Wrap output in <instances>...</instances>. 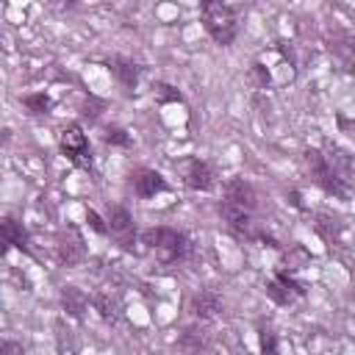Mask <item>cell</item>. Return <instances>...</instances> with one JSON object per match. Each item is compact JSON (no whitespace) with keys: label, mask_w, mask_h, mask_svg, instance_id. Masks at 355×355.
Segmentation results:
<instances>
[{"label":"cell","mask_w":355,"mask_h":355,"mask_svg":"<svg viewBox=\"0 0 355 355\" xmlns=\"http://www.w3.org/2000/svg\"><path fill=\"white\" fill-rule=\"evenodd\" d=\"M141 241L158 255L161 263H175L189 255V239L175 227H150L141 233Z\"/></svg>","instance_id":"6da1fadb"},{"label":"cell","mask_w":355,"mask_h":355,"mask_svg":"<svg viewBox=\"0 0 355 355\" xmlns=\"http://www.w3.org/2000/svg\"><path fill=\"white\" fill-rule=\"evenodd\" d=\"M200 11H202V25H205V31L211 33V39L216 44H230L236 39L239 19H236L233 6L219 3V0H211V3H202Z\"/></svg>","instance_id":"7a4b0ae2"},{"label":"cell","mask_w":355,"mask_h":355,"mask_svg":"<svg viewBox=\"0 0 355 355\" xmlns=\"http://www.w3.org/2000/svg\"><path fill=\"white\" fill-rule=\"evenodd\" d=\"M58 144H61V153L80 169H89L92 166V150H89V139L83 133V128L78 122H69L61 136H58Z\"/></svg>","instance_id":"3957f363"},{"label":"cell","mask_w":355,"mask_h":355,"mask_svg":"<svg viewBox=\"0 0 355 355\" xmlns=\"http://www.w3.org/2000/svg\"><path fill=\"white\" fill-rule=\"evenodd\" d=\"M305 161H308V166H311V178L316 180L319 189H324L327 194H336V197H347L344 180L330 169L327 158H324L319 150H308V153H305Z\"/></svg>","instance_id":"277c9868"},{"label":"cell","mask_w":355,"mask_h":355,"mask_svg":"<svg viewBox=\"0 0 355 355\" xmlns=\"http://www.w3.org/2000/svg\"><path fill=\"white\" fill-rule=\"evenodd\" d=\"M180 175H183V183L194 191H208L214 189V169L200 161V158H186L180 161Z\"/></svg>","instance_id":"5b68a950"},{"label":"cell","mask_w":355,"mask_h":355,"mask_svg":"<svg viewBox=\"0 0 355 355\" xmlns=\"http://www.w3.org/2000/svg\"><path fill=\"white\" fill-rule=\"evenodd\" d=\"M266 294L275 300V302H280V305H288V302H294L297 297H302L305 294V288L288 275V272H277L269 283H266Z\"/></svg>","instance_id":"8992f818"},{"label":"cell","mask_w":355,"mask_h":355,"mask_svg":"<svg viewBox=\"0 0 355 355\" xmlns=\"http://www.w3.org/2000/svg\"><path fill=\"white\" fill-rule=\"evenodd\" d=\"M219 214H222L225 225H227L236 236H250V233H252V211H250V208H241V205H236V202L222 200Z\"/></svg>","instance_id":"52a82bcc"},{"label":"cell","mask_w":355,"mask_h":355,"mask_svg":"<svg viewBox=\"0 0 355 355\" xmlns=\"http://www.w3.org/2000/svg\"><path fill=\"white\" fill-rule=\"evenodd\" d=\"M133 189H136V194L139 197H155V194H161V191H166V180L155 172V169H139L136 175H133Z\"/></svg>","instance_id":"ba28073f"},{"label":"cell","mask_w":355,"mask_h":355,"mask_svg":"<svg viewBox=\"0 0 355 355\" xmlns=\"http://www.w3.org/2000/svg\"><path fill=\"white\" fill-rule=\"evenodd\" d=\"M108 230L125 244V247H130V230H133V222H130V214L125 211V208H111L108 211Z\"/></svg>","instance_id":"9c48e42d"},{"label":"cell","mask_w":355,"mask_h":355,"mask_svg":"<svg viewBox=\"0 0 355 355\" xmlns=\"http://www.w3.org/2000/svg\"><path fill=\"white\" fill-rule=\"evenodd\" d=\"M191 311L200 319H214L222 311V300L214 291H200V294L191 297Z\"/></svg>","instance_id":"30bf717a"},{"label":"cell","mask_w":355,"mask_h":355,"mask_svg":"<svg viewBox=\"0 0 355 355\" xmlns=\"http://www.w3.org/2000/svg\"><path fill=\"white\" fill-rule=\"evenodd\" d=\"M225 200L227 202H236V205H241V208H255V191H252V186L250 183H244V180H230L227 183V189H225Z\"/></svg>","instance_id":"8fae6325"},{"label":"cell","mask_w":355,"mask_h":355,"mask_svg":"<svg viewBox=\"0 0 355 355\" xmlns=\"http://www.w3.org/2000/svg\"><path fill=\"white\" fill-rule=\"evenodd\" d=\"M0 227H3V239H6V244L17 247V250H22V252H31V247H28V233H25V227H22L17 219L6 216Z\"/></svg>","instance_id":"7c38bea8"},{"label":"cell","mask_w":355,"mask_h":355,"mask_svg":"<svg viewBox=\"0 0 355 355\" xmlns=\"http://www.w3.org/2000/svg\"><path fill=\"white\" fill-rule=\"evenodd\" d=\"M61 302H64L67 313H69V316H75V319H80V316H83V311H86V305H89V300H86L75 286H67V288L61 291Z\"/></svg>","instance_id":"4fadbf2b"},{"label":"cell","mask_w":355,"mask_h":355,"mask_svg":"<svg viewBox=\"0 0 355 355\" xmlns=\"http://www.w3.org/2000/svg\"><path fill=\"white\" fill-rule=\"evenodd\" d=\"M205 344H208V338H205V333L197 330V327H189V330L178 338V347H180L183 352H189V355H200V349H205Z\"/></svg>","instance_id":"5bb4252c"},{"label":"cell","mask_w":355,"mask_h":355,"mask_svg":"<svg viewBox=\"0 0 355 355\" xmlns=\"http://www.w3.org/2000/svg\"><path fill=\"white\" fill-rule=\"evenodd\" d=\"M111 69H114V75L119 78L122 86H128V89L136 86V80H139V67H136V64H130V61H125V58H116Z\"/></svg>","instance_id":"9a60e30c"},{"label":"cell","mask_w":355,"mask_h":355,"mask_svg":"<svg viewBox=\"0 0 355 355\" xmlns=\"http://www.w3.org/2000/svg\"><path fill=\"white\" fill-rule=\"evenodd\" d=\"M58 255H61V261H67V263H78V261L83 258V241H80L78 236H72V239L67 241V236H64L61 244H58Z\"/></svg>","instance_id":"2e32d148"},{"label":"cell","mask_w":355,"mask_h":355,"mask_svg":"<svg viewBox=\"0 0 355 355\" xmlns=\"http://www.w3.org/2000/svg\"><path fill=\"white\" fill-rule=\"evenodd\" d=\"M22 103L31 108V114H47L50 111V97L47 94H28Z\"/></svg>","instance_id":"e0dca14e"},{"label":"cell","mask_w":355,"mask_h":355,"mask_svg":"<svg viewBox=\"0 0 355 355\" xmlns=\"http://www.w3.org/2000/svg\"><path fill=\"white\" fill-rule=\"evenodd\" d=\"M103 141H105V144H119V147H128V144H130V136H128L122 128H108V130L103 133Z\"/></svg>","instance_id":"ac0fdd59"},{"label":"cell","mask_w":355,"mask_h":355,"mask_svg":"<svg viewBox=\"0 0 355 355\" xmlns=\"http://www.w3.org/2000/svg\"><path fill=\"white\" fill-rule=\"evenodd\" d=\"M261 355H280L277 352V336L272 330H261Z\"/></svg>","instance_id":"d6986e66"},{"label":"cell","mask_w":355,"mask_h":355,"mask_svg":"<svg viewBox=\"0 0 355 355\" xmlns=\"http://www.w3.org/2000/svg\"><path fill=\"white\" fill-rule=\"evenodd\" d=\"M155 97H158V103H180V92L178 89H172V86H166V83H158L155 86Z\"/></svg>","instance_id":"ffe728a7"},{"label":"cell","mask_w":355,"mask_h":355,"mask_svg":"<svg viewBox=\"0 0 355 355\" xmlns=\"http://www.w3.org/2000/svg\"><path fill=\"white\" fill-rule=\"evenodd\" d=\"M94 305L100 308V316H103V319H114V305H111L103 294H97V297H94Z\"/></svg>","instance_id":"44dd1931"},{"label":"cell","mask_w":355,"mask_h":355,"mask_svg":"<svg viewBox=\"0 0 355 355\" xmlns=\"http://www.w3.org/2000/svg\"><path fill=\"white\" fill-rule=\"evenodd\" d=\"M86 222H89L97 233H108V225H103V219L97 216V211H86Z\"/></svg>","instance_id":"7402d4cb"},{"label":"cell","mask_w":355,"mask_h":355,"mask_svg":"<svg viewBox=\"0 0 355 355\" xmlns=\"http://www.w3.org/2000/svg\"><path fill=\"white\" fill-rule=\"evenodd\" d=\"M252 75H255L258 86H266V83H269V72H266L261 64H252Z\"/></svg>","instance_id":"603a6c76"},{"label":"cell","mask_w":355,"mask_h":355,"mask_svg":"<svg viewBox=\"0 0 355 355\" xmlns=\"http://www.w3.org/2000/svg\"><path fill=\"white\" fill-rule=\"evenodd\" d=\"M3 355H22V347L14 341H3Z\"/></svg>","instance_id":"cb8c5ba5"},{"label":"cell","mask_w":355,"mask_h":355,"mask_svg":"<svg viewBox=\"0 0 355 355\" xmlns=\"http://www.w3.org/2000/svg\"><path fill=\"white\" fill-rule=\"evenodd\" d=\"M338 122H341V128H344V130H349V136L355 139V122H349V119H338Z\"/></svg>","instance_id":"d4e9b609"}]
</instances>
